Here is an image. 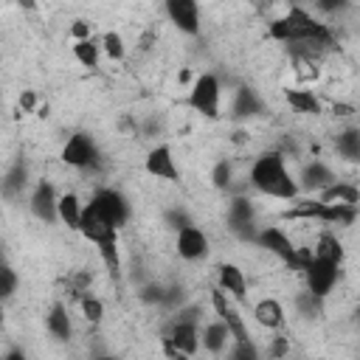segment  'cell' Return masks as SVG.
<instances>
[{
	"mask_svg": "<svg viewBox=\"0 0 360 360\" xmlns=\"http://www.w3.org/2000/svg\"><path fill=\"white\" fill-rule=\"evenodd\" d=\"M98 48L110 62H124L127 59V42L118 31H104L101 39H98Z\"/></svg>",
	"mask_w": 360,
	"mask_h": 360,
	"instance_id": "cb8c5ba5",
	"label": "cell"
},
{
	"mask_svg": "<svg viewBox=\"0 0 360 360\" xmlns=\"http://www.w3.org/2000/svg\"><path fill=\"white\" fill-rule=\"evenodd\" d=\"M70 37H76V42H82V39H90L93 34H90V22H84V20H76L73 25H70Z\"/></svg>",
	"mask_w": 360,
	"mask_h": 360,
	"instance_id": "1f68e13d",
	"label": "cell"
},
{
	"mask_svg": "<svg viewBox=\"0 0 360 360\" xmlns=\"http://www.w3.org/2000/svg\"><path fill=\"white\" fill-rule=\"evenodd\" d=\"M222 360H262V352L256 346V340H239V343H231L228 352L222 354Z\"/></svg>",
	"mask_w": 360,
	"mask_h": 360,
	"instance_id": "83f0119b",
	"label": "cell"
},
{
	"mask_svg": "<svg viewBox=\"0 0 360 360\" xmlns=\"http://www.w3.org/2000/svg\"><path fill=\"white\" fill-rule=\"evenodd\" d=\"M143 172L155 180H166V183H177L180 180V169H177V158L172 152L169 143H155L146 158H143Z\"/></svg>",
	"mask_w": 360,
	"mask_h": 360,
	"instance_id": "52a82bcc",
	"label": "cell"
},
{
	"mask_svg": "<svg viewBox=\"0 0 360 360\" xmlns=\"http://www.w3.org/2000/svg\"><path fill=\"white\" fill-rule=\"evenodd\" d=\"M186 107H191L197 115L202 118H219L222 112V82L217 73H200L194 79V84L188 87L186 96Z\"/></svg>",
	"mask_w": 360,
	"mask_h": 360,
	"instance_id": "7a4b0ae2",
	"label": "cell"
},
{
	"mask_svg": "<svg viewBox=\"0 0 360 360\" xmlns=\"http://www.w3.org/2000/svg\"><path fill=\"white\" fill-rule=\"evenodd\" d=\"M45 329L53 340L59 343H68L73 338V323H70V309L65 304H53L45 315Z\"/></svg>",
	"mask_w": 360,
	"mask_h": 360,
	"instance_id": "2e32d148",
	"label": "cell"
},
{
	"mask_svg": "<svg viewBox=\"0 0 360 360\" xmlns=\"http://www.w3.org/2000/svg\"><path fill=\"white\" fill-rule=\"evenodd\" d=\"M233 163L228 160V158H222V160H217L214 163V169H211V186L214 188H219V191H231L233 188Z\"/></svg>",
	"mask_w": 360,
	"mask_h": 360,
	"instance_id": "4316f807",
	"label": "cell"
},
{
	"mask_svg": "<svg viewBox=\"0 0 360 360\" xmlns=\"http://www.w3.org/2000/svg\"><path fill=\"white\" fill-rule=\"evenodd\" d=\"M292 304H295V312H298L301 318H307V321H315V318L323 315V301L315 298V295L307 292V290L295 292V295H292Z\"/></svg>",
	"mask_w": 360,
	"mask_h": 360,
	"instance_id": "d4e9b609",
	"label": "cell"
},
{
	"mask_svg": "<svg viewBox=\"0 0 360 360\" xmlns=\"http://www.w3.org/2000/svg\"><path fill=\"white\" fill-rule=\"evenodd\" d=\"M264 110V104H262V98L256 96V90L253 87H236L233 90V104H231V115L233 118H239V121H245V118H253V115H259Z\"/></svg>",
	"mask_w": 360,
	"mask_h": 360,
	"instance_id": "e0dca14e",
	"label": "cell"
},
{
	"mask_svg": "<svg viewBox=\"0 0 360 360\" xmlns=\"http://www.w3.org/2000/svg\"><path fill=\"white\" fill-rule=\"evenodd\" d=\"M312 256L326 259V262H335V264H343L346 250H343V242L338 239V233H332V231H321L318 239H315V245H312Z\"/></svg>",
	"mask_w": 360,
	"mask_h": 360,
	"instance_id": "ffe728a7",
	"label": "cell"
},
{
	"mask_svg": "<svg viewBox=\"0 0 360 360\" xmlns=\"http://www.w3.org/2000/svg\"><path fill=\"white\" fill-rule=\"evenodd\" d=\"M76 231L82 233L84 242H93L96 248H98V245H107V242H118V231H115L93 205H87V202H84V208H82V219H79V228H76Z\"/></svg>",
	"mask_w": 360,
	"mask_h": 360,
	"instance_id": "ba28073f",
	"label": "cell"
},
{
	"mask_svg": "<svg viewBox=\"0 0 360 360\" xmlns=\"http://www.w3.org/2000/svg\"><path fill=\"white\" fill-rule=\"evenodd\" d=\"M172 360H194V357H186V354H174Z\"/></svg>",
	"mask_w": 360,
	"mask_h": 360,
	"instance_id": "d590c367",
	"label": "cell"
},
{
	"mask_svg": "<svg viewBox=\"0 0 360 360\" xmlns=\"http://www.w3.org/2000/svg\"><path fill=\"white\" fill-rule=\"evenodd\" d=\"M17 281H20V278H17V273H14L8 264L0 267V301H3V298H11V295L17 292Z\"/></svg>",
	"mask_w": 360,
	"mask_h": 360,
	"instance_id": "f546056e",
	"label": "cell"
},
{
	"mask_svg": "<svg viewBox=\"0 0 360 360\" xmlns=\"http://www.w3.org/2000/svg\"><path fill=\"white\" fill-rule=\"evenodd\" d=\"M284 101L301 112V115H321V98L312 90H301V87H290L284 90Z\"/></svg>",
	"mask_w": 360,
	"mask_h": 360,
	"instance_id": "44dd1931",
	"label": "cell"
},
{
	"mask_svg": "<svg viewBox=\"0 0 360 360\" xmlns=\"http://www.w3.org/2000/svg\"><path fill=\"white\" fill-rule=\"evenodd\" d=\"M253 321H256L262 329H267V332H281L284 323H287L284 304H281L278 298H273V295L256 301V304H253Z\"/></svg>",
	"mask_w": 360,
	"mask_h": 360,
	"instance_id": "5bb4252c",
	"label": "cell"
},
{
	"mask_svg": "<svg viewBox=\"0 0 360 360\" xmlns=\"http://www.w3.org/2000/svg\"><path fill=\"white\" fill-rule=\"evenodd\" d=\"M163 11L180 34H188V37L200 34L202 22H200V6L194 0H169V3H163Z\"/></svg>",
	"mask_w": 360,
	"mask_h": 360,
	"instance_id": "30bf717a",
	"label": "cell"
},
{
	"mask_svg": "<svg viewBox=\"0 0 360 360\" xmlns=\"http://www.w3.org/2000/svg\"><path fill=\"white\" fill-rule=\"evenodd\" d=\"M335 152L346 160V163H357L360 160V129L354 124L343 127L335 135Z\"/></svg>",
	"mask_w": 360,
	"mask_h": 360,
	"instance_id": "d6986e66",
	"label": "cell"
},
{
	"mask_svg": "<svg viewBox=\"0 0 360 360\" xmlns=\"http://www.w3.org/2000/svg\"><path fill=\"white\" fill-rule=\"evenodd\" d=\"M217 287H219L228 298H233V301H245V298H248V276H245V270H242L239 264H233V262H222V264L217 267Z\"/></svg>",
	"mask_w": 360,
	"mask_h": 360,
	"instance_id": "4fadbf2b",
	"label": "cell"
},
{
	"mask_svg": "<svg viewBox=\"0 0 360 360\" xmlns=\"http://www.w3.org/2000/svg\"><path fill=\"white\" fill-rule=\"evenodd\" d=\"M90 360H118L115 354H96V357H90Z\"/></svg>",
	"mask_w": 360,
	"mask_h": 360,
	"instance_id": "e575fe53",
	"label": "cell"
},
{
	"mask_svg": "<svg viewBox=\"0 0 360 360\" xmlns=\"http://www.w3.org/2000/svg\"><path fill=\"white\" fill-rule=\"evenodd\" d=\"M174 250H177V256L183 262H202L211 253L208 233L202 228H197V225H186L174 236Z\"/></svg>",
	"mask_w": 360,
	"mask_h": 360,
	"instance_id": "9c48e42d",
	"label": "cell"
},
{
	"mask_svg": "<svg viewBox=\"0 0 360 360\" xmlns=\"http://www.w3.org/2000/svg\"><path fill=\"white\" fill-rule=\"evenodd\" d=\"M248 188H253L256 194L262 197H270V200H281V202H292L298 200V186H295V177L287 166V158L284 152L278 149H270V152H262L250 169H248Z\"/></svg>",
	"mask_w": 360,
	"mask_h": 360,
	"instance_id": "6da1fadb",
	"label": "cell"
},
{
	"mask_svg": "<svg viewBox=\"0 0 360 360\" xmlns=\"http://www.w3.org/2000/svg\"><path fill=\"white\" fill-rule=\"evenodd\" d=\"M315 200L323 202V205H357L360 202V188L352 180H335L332 186L318 191Z\"/></svg>",
	"mask_w": 360,
	"mask_h": 360,
	"instance_id": "9a60e30c",
	"label": "cell"
},
{
	"mask_svg": "<svg viewBox=\"0 0 360 360\" xmlns=\"http://www.w3.org/2000/svg\"><path fill=\"white\" fill-rule=\"evenodd\" d=\"M62 163L70 166V169H96L101 155H98V146L93 141L90 132H73L65 146H62Z\"/></svg>",
	"mask_w": 360,
	"mask_h": 360,
	"instance_id": "5b68a950",
	"label": "cell"
},
{
	"mask_svg": "<svg viewBox=\"0 0 360 360\" xmlns=\"http://www.w3.org/2000/svg\"><path fill=\"white\" fill-rule=\"evenodd\" d=\"M0 267H6V262H3V248H0Z\"/></svg>",
	"mask_w": 360,
	"mask_h": 360,
	"instance_id": "8d00e7d4",
	"label": "cell"
},
{
	"mask_svg": "<svg viewBox=\"0 0 360 360\" xmlns=\"http://www.w3.org/2000/svg\"><path fill=\"white\" fill-rule=\"evenodd\" d=\"M292 177H295L298 191H304V194H318V191H323L326 186H332L335 180H340V177L335 174V169H332L326 160H321V158H312V160L301 163L298 174H292Z\"/></svg>",
	"mask_w": 360,
	"mask_h": 360,
	"instance_id": "8992f818",
	"label": "cell"
},
{
	"mask_svg": "<svg viewBox=\"0 0 360 360\" xmlns=\"http://www.w3.org/2000/svg\"><path fill=\"white\" fill-rule=\"evenodd\" d=\"M82 208H84V205H82V200H79L76 191H62V194L56 197V219H59L62 225H68L70 231L79 228Z\"/></svg>",
	"mask_w": 360,
	"mask_h": 360,
	"instance_id": "ac0fdd59",
	"label": "cell"
},
{
	"mask_svg": "<svg viewBox=\"0 0 360 360\" xmlns=\"http://www.w3.org/2000/svg\"><path fill=\"white\" fill-rule=\"evenodd\" d=\"M56 188H53V183L51 180H39L34 188H31V197H28V208H31V214L39 219V222H45V225H53V222H59L56 219Z\"/></svg>",
	"mask_w": 360,
	"mask_h": 360,
	"instance_id": "8fae6325",
	"label": "cell"
},
{
	"mask_svg": "<svg viewBox=\"0 0 360 360\" xmlns=\"http://www.w3.org/2000/svg\"><path fill=\"white\" fill-rule=\"evenodd\" d=\"M0 360H28V357H25V354H22L20 349H8V352H6V354H3Z\"/></svg>",
	"mask_w": 360,
	"mask_h": 360,
	"instance_id": "836d02e7",
	"label": "cell"
},
{
	"mask_svg": "<svg viewBox=\"0 0 360 360\" xmlns=\"http://www.w3.org/2000/svg\"><path fill=\"white\" fill-rule=\"evenodd\" d=\"M87 205H93L115 231L124 228V225L129 222V217H132V202H129L118 188H110V186L96 188Z\"/></svg>",
	"mask_w": 360,
	"mask_h": 360,
	"instance_id": "277c9868",
	"label": "cell"
},
{
	"mask_svg": "<svg viewBox=\"0 0 360 360\" xmlns=\"http://www.w3.org/2000/svg\"><path fill=\"white\" fill-rule=\"evenodd\" d=\"M73 59L87 68V70H96L98 68V59H101V48H98V39L90 37V39H82V42H73Z\"/></svg>",
	"mask_w": 360,
	"mask_h": 360,
	"instance_id": "603a6c76",
	"label": "cell"
},
{
	"mask_svg": "<svg viewBox=\"0 0 360 360\" xmlns=\"http://www.w3.org/2000/svg\"><path fill=\"white\" fill-rule=\"evenodd\" d=\"M25 188H28V166H25V160H17L0 180V191H3V197H20V194H25Z\"/></svg>",
	"mask_w": 360,
	"mask_h": 360,
	"instance_id": "7402d4cb",
	"label": "cell"
},
{
	"mask_svg": "<svg viewBox=\"0 0 360 360\" xmlns=\"http://www.w3.org/2000/svg\"><path fill=\"white\" fill-rule=\"evenodd\" d=\"M301 276H304V290L312 292L315 298L326 301L332 295L338 278H340V264L326 262V259H318V256H309L304 262V267H301Z\"/></svg>",
	"mask_w": 360,
	"mask_h": 360,
	"instance_id": "3957f363",
	"label": "cell"
},
{
	"mask_svg": "<svg viewBox=\"0 0 360 360\" xmlns=\"http://www.w3.org/2000/svg\"><path fill=\"white\" fill-rule=\"evenodd\" d=\"M287 352H290V340L276 332V338H270V343H267V357L270 360H284Z\"/></svg>",
	"mask_w": 360,
	"mask_h": 360,
	"instance_id": "4dcf8cb0",
	"label": "cell"
},
{
	"mask_svg": "<svg viewBox=\"0 0 360 360\" xmlns=\"http://www.w3.org/2000/svg\"><path fill=\"white\" fill-rule=\"evenodd\" d=\"M79 309H82V318L90 323V326H98L104 321V301L96 298L93 292H84L79 298Z\"/></svg>",
	"mask_w": 360,
	"mask_h": 360,
	"instance_id": "484cf974",
	"label": "cell"
},
{
	"mask_svg": "<svg viewBox=\"0 0 360 360\" xmlns=\"http://www.w3.org/2000/svg\"><path fill=\"white\" fill-rule=\"evenodd\" d=\"M163 292H166V284H160V281H143V284L138 287V298H141L143 304H158V307H163Z\"/></svg>",
	"mask_w": 360,
	"mask_h": 360,
	"instance_id": "f1b7e54d",
	"label": "cell"
},
{
	"mask_svg": "<svg viewBox=\"0 0 360 360\" xmlns=\"http://www.w3.org/2000/svg\"><path fill=\"white\" fill-rule=\"evenodd\" d=\"M34 101H37V98H34V93H31V90H25V93L20 96V104H22L25 110H31V107H34Z\"/></svg>",
	"mask_w": 360,
	"mask_h": 360,
	"instance_id": "d6a6232c",
	"label": "cell"
},
{
	"mask_svg": "<svg viewBox=\"0 0 360 360\" xmlns=\"http://www.w3.org/2000/svg\"><path fill=\"white\" fill-rule=\"evenodd\" d=\"M231 343H233L231 332H228V326L219 318H211V321L200 323V349L208 352L211 357H222Z\"/></svg>",
	"mask_w": 360,
	"mask_h": 360,
	"instance_id": "7c38bea8",
	"label": "cell"
}]
</instances>
